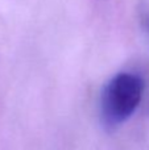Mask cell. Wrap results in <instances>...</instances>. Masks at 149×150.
I'll use <instances>...</instances> for the list:
<instances>
[{"instance_id":"1","label":"cell","mask_w":149,"mask_h":150,"mask_svg":"<svg viewBox=\"0 0 149 150\" xmlns=\"http://www.w3.org/2000/svg\"><path fill=\"white\" fill-rule=\"evenodd\" d=\"M144 92V82L136 74L121 73L114 76L104 87L100 101L103 122L115 128L132 116Z\"/></svg>"}]
</instances>
